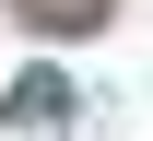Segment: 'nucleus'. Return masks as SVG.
Segmentation results:
<instances>
[{
    "label": "nucleus",
    "instance_id": "f257e3e1",
    "mask_svg": "<svg viewBox=\"0 0 153 141\" xmlns=\"http://www.w3.org/2000/svg\"><path fill=\"white\" fill-rule=\"evenodd\" d=\"M82 12H106V0H24V24H36V35H59V24H82Z\"/></svg>",
    "mask_w": 153,
    "mask_h": 141
}]
</instances>
